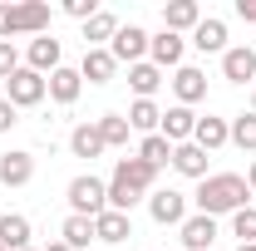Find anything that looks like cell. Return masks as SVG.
<instances>
[{
  "label": "cell",
  "instance_id": "4fadbf2b",
  "mask_svg": "<svg viewBox=\"0 0 256 251\" xmlns=\"http://www.w3.org/2000/svg\"><path fill=\"white\" fill-rule=\"evenodd\" d=\"M30 178H34V153H25V148L0 153V188H25Z\"/></svg>",
  "mask_w": 256,
  "mask_h": 251
},
{
  "label": "cell",
  "instance_id": "60d3db41",
  "mask_svg": "<svg viewBox=\"0 0 256 251\" xmlns=\"http://www.w3.org/2000/svg\"><path fill=\"white\" fill-rule=\"evenodd\" d=\"M30 251H34V246H30Z\"/></svg>",
  "mask_w": 256,
  "mask_h": 251
},
{
  "label": "cell",
  "instance_id": "9a60e30c",
  "mask_svg": "<svg viewBox=\"0 0 256 251\" xmlns=\"http://www.w3.org/2000/svg\"><path fill=\"white\" fill-rule=\"evenodd\" d=\"M162 138L178 148V143H192V133H197V114L192 108H182V104H172V108H162Z\"/></svg>",
  "mask_w": 256,
  "mask_h": 251
},
{
  "label": "cell",
  "instance_id": "603a6c76",
  "mask_svg": "<svg viewBox=\"0 0 256 251\" xmlns=\"http://www.w3.org/2000/svg\"><path fill=\"white\" fill-rule=\"evenodd\" d=\"M124 118H128V128H133V133H143V138H148V133H158V128H162V108L153 104V98H133Z\"/></svg>",
  "mask_w": 256,
  "mask_h": 251
},
{
  "label": "cell",
  "instance_id": "52a82bcc",
  "mask_svg": "<svg viewBox=\"0 0 256 251\" xmlns=\"http://www.w3.org/2000/svg\"><path fill=\"white\" fill-rule=\"evenodd\" d=\"M108 54H114L118 64H143L148 60V30H143V25H118Z\"/></svg>",
  "mask_w": 256,
  "mask_h": 251
},
{
  "label": "cell",
  "instance_id": "277c9868",
  "mask_svg": "<svg viewBox=\"0 0 256 251\" xmlns=\"http://www.w3.org/2000/svg\"><path fill=\"white\" fill-rule=\"evenodd\" d=\"M5 98L15 104V108H34V104H44L50 98V84H44V74H34V69H15L10 79H5Z\"/></svg>",
  "mask_w": 256,
  "mask_h": 251
},
{
  "label": "cell",
  "instance_id": "f546056e",
  "mask_svg": "<svg viewBox=\"0 0 256 251\" xmlns=\"http://www.w3.org/2000/svg\"><path fill=\"white\" fill-rule=\"evenodd\" d=\"M232 143H236L242 153H256V114H252V108L232 118Z\"/></svg>",
  "mask_w": 256,
  "mask_h": 251
},
{
  "label": "cell",
  "instance_id": "d590c367",
  "mask_svg": "<svg viewBox=\"0 0 256 251\" xmlns=\"http://www.w3.org/2000/svg\"><path fill=\"white\" fill-rule=\"evenodd\" d=\"M246 188H252V197H256V158L246 162Z\"/></svg>",
  "mask_w": 256,
  "mask_h": 251
},
{
  "label": "cell",
  "instance_id": "836d02e7",
  "mask_svg": "<svg viewBox=\"0 0 256 251\" xmlns=\"http://www.w3.org/2000/svg\"><path fill=\"white\" fill-rule=\"evenodd\" d=\"M15 124H20V108H15L10 98H0V133H10Z\"/></svg>",
  "mask_w": 256,
  "mask_h": 251
},
{
  "label": "cell",
  "instance_id": "d4e9b609",
  "mask_svg": "<svg viewBox=\"0 0 256 251\" xmlns=\"http://www.w3.org/2000/svg\"><path fill=\"white\" fill-rule=\"evenodd\" d=\"M69 153H74V158H104V153H108L98 124H74V133H69Z\"/></svg>",
  "mask_w": 256,
  "mask_h": 251
},
{
  "label": "cell",
  "instance_id": "cb8c5ba5",
  "mask_svg": "<svg viewBox=\"0 0 256 251\" xmlns=\"http://www.w3.org/2000/svg\"><path fill=\"white\" fill-rule=\"evenodd\" d=\"M114 34H118V15L98 10L94 20H84V50H108V44H114Z\"/></svg>",
  "mask_w": 256,
  "mask_h": 251
},
{
  "label": "cell",
  "instance_id": "44dd1931",
  "mask_svg": "<svg viewBox=\"0 0 256 251\" xmlns=\"http://www.w3.org/2000/svg\"><path fill=\"white\" fill-rule=\"evenodd\" d=\"M44 84H50V98H54V104H64V108L84 94V79H79V69H69V64H60V69H54Z\"/></svg>",
  "mask_w": 256,
  "mask_h": 251
},
{
  "label": "cell",
  "instance_id": "6da1fadb",
  "mask_svg": "<svg viewBox=\"0 0 256 251\" xmlns=\"http://www.w3.org/2000/svg\"><path fill=\"white\" fill-rule=\"evenodd\" d=\"M158 188V168H148L138 153H128L114 162L108 172V207L114 212H133L138 202H148V192Z\"/></svg>",
  "mask_w": 256,
  "mask_h": 251
},
{
  "label": "cell",
  "instance_id": "7c38bea8",
  "mask_svg": "<svg viewBox=\"0 0 256 251\" xmlns=\"http://www.w3.org/2000/svg\"><path fill=\"white\" fill-rule=\"evenodd\" d=\"M197 25H202V5H197V0H168V5H162V30L192 34Z\"/></svg>",
  "mask_w": 256,
  "mask_h": 251
},
{
  "label": "cell",
  "instance_id": "ffe728a7",
  "mask_svg": "<svg viewBox=\"0 0 256 251\" xmlns=\"http://www.w3.org/2000/svg\"><path fill=\"white\" fill-rule=\"evenodd\" d=\"M114 74H118V60H114L108 50H84L79 79H89V84H114Z\"/></svg>",
  "mask_w": 256,
  "mask_h": 251
},
{
  "label": "cell",
  "instance_id": "ab89813d",
  "mask_svg": "<svg viewBox=\"0 0 256 251\" xmlns=\"http://www.w3.org/2000/svg\"><path fill=\"white\" fill-rule=\"evenodd\" d=\"M0 251H5V246H0Z\"/></svg>",
  "mask_w": 256,
  "mask_h": 251
},
{
  "label": "cell",
  "instance_id": "74e56055",
  "mask_svg": "<svg viewBox=\"0 0 256 251\" xmlns=\"http://www.w3.org/2000/svg\"><path fill=\"white\" fill-rule=\"evenodd\" d=\"M252 114H256V84H252Z\"/></svg>",
  "mask_w": 256,
  "mask_h": 251
},
{
  "label": "cell",
  "instance_id": "f1b7e54d",
  "mask_svg": "<svg viewBox=\"0 0 256 251\" xmlns=\"http://www.w3.org/2000/svg\"><path fill=\"white\" fill-rule=\"evenodd\" d=\"M138 158H143V162H148V168H168V162H172V143H168V138H162V133H148V138H143V143H138Z\"/></svg>",
  "mask_w": 256,
  "mask_h": 251
},
{
  "label": "cell",
  "instance_id": "7402d4cb",
  "mask_svg": "<svg viewBox=\"0 0 256 251\" xmlns=\"http://www.w3.org/2000/svg\"><path fill=\"white\" fill-rule=\"evenodd\" d=\"M207 158H212V153H202L197 143H178V148H172V172L202 182V178H207Z\"/></svg>",
  "mask_w": 256,
  "mask_h": 251
},
{
  "label": "cell",
  "instance_id": "4dcf8cb0",
  "mask_svg": "<svg viewBox=\"0 0 256 251\" xmlns=\"http://www.w3.org/2000/svg\"><path fill=\"white\" fill-rule=\"evenodd\" d=\"M232 236H236V246H256V207L252 202L242 212H232Z\"/></svg>",
  "mask_w": 256,
  "mask_h": 251
},
{
  "label": "cell",
  "instance_id": "d6a6232c",
  "mask_svg": "<svg viewBox=\"0 0 256 251\" xmlns=\"http://www.w3.org/2000/svg\"><path fill=\"white\" fill-rule=\"evenodd\" d=\"M15 69H20V54H15V44L5 40V44H0V79H10Z\"/></svg>",
  "mask_w": 256,
  "mask_h": 251
},
{
  "label": "cell",
  "instance_id": "5b68a950",
  "mask_svg": "<svg viewBox=\"0 0 256 251\" xmlns=\"http://www.w3.org/2000/svg\"><path fill=\"white\" fill-rule=\"evenodd\" d=\"M148 217L158 222V226H182V222H188V192L153 188L148 192Z\"/></svg>",
  "mask_w": 256,
  "mask_h": 251
},
{
  "label": "cell",
  "instance_id": "3957f363",
  "mask_svg": "<svg viewBox=\"0 0 256 251\" xmlns=\"http://www.w3.org/2000/svg\"><path fill=\"white\" fill-rule=\"evenodd\" d=\"M64 202H69L74 217H98V212H108V182L94 178V172H79V178L64 188Z\"/></svg>",
  "mask_w": 256,
  "mask_h": 251
},
{
  "label": "cell",
  "instance_id": "7a4b0ae2",
  "mask_svg": "<svg viewBox=\"0 0 256 251\" xmlns=\"http://www.w3.org/2000/svg\"><path fill=\"white\" fill-rule=\"evenodd\" d=\"M246 197H252V188H246L242 172H207L197 182V192H192V202H197L202 217H232V212L246 207Z\"/></svg>",
  "mask_w": 256,
  "mask_h": 251
},
{
  "label": "cell",
  "instance_id": "5bb4252c",
  "mask_svg": "<svg viewBox=\"0 0 256 251\" xmlns=\"http://www.w3.org/2000/svg\"><path fill=\"white\" fill-rule=\"evenodd\" d=\"M10 20H15V34H50V5L44 0H25V5H15L10 10Z\"/></svg>",
  "mask_w": 256,
  "mask_h": 251
},
{
  "label": "cell",
  "instance_id": "8fae6325",
  "mask_svg": "<svg viewBox=\"0 0 256 251\" xmlns=\"http://www.w3.org/2000/svg\"><path fill=\"white\" fill-rule=\"evenodd\" d=\"M172 94H178V104L182 108H192V104H202L207 98V74L197 69V64H182V69H172Z\"/></svg>",
  "mask_w": 256,
  "mask_h": 251
},
{
  "label": "cell",
  "instance_id": "8992f818",
  "mask_svg": "<svg viewBox=\"0 0 256 251\" xmlns=\"http://www.w3.org/2000/svg\"><path fill=\"white\" fill-rule=\"evenodd\" d=\"M182 54H188V40L182 34H172V30L148 34V64H158L162 74L168 69H182Z\"/></svg>",
  "mask_w": 256,
  "mask_h": 251
},
{
  "label": "cell",
  "instance_id": "f35d334b",
  "mask_svg": "<svg viewBox=\"0 0 256 251\" xmlns=\"http://www.w3.org/2000/svg\"><path fill=\"white\" fill-rule=\"evenodd\" d=\"M236 251H256V246H236Z\"/></svg>",
  "mask_w": 256,
  "mask_h": 251
},
{
  "label": "cell",
  "instance_id": "30bf717a",
  "mask_svg": "<svg viewBox=\"0 0 256 251\" xmlns=\"http://www.w3.org/2000/svg\"><path fill=\"white\" fill-rule=\"evenodd\" d=\"M178 236H182V246H188V251H212V242L222 236V226H217V217L188 212V222L178 226Z\"/></svg>",
  "mask_w": 256,
  "mask_h": 251
},
{
  "label": "cell",
  "instance_id": "ba28073f",
  "mask_svg": "<svg viewBox=\"0 0 256 251\" xmlns=\"http://www.w3.org/2000/svg\"><path fill=\"white\" fill-rule=\"evenodd\" d=\"M60 64H64L60 40H54V34H34V40H30V50H25V69H34V74H44V79H50Z\"/></svg>",
  "mask_w": 256,
  "mask_h": 251
},
{
  "label": "cell",
  "instance_id": "d6986e66",
  "mask_svg": "<svg viewBox=\"0 0 256 251\" xmlns=\"http://www.w3.org/2000/svg\"><path fill=\"white\" fill-rule=\"evenodd\" d=\"M188 44H197L202 54H226V20H217V15H202V25L192 30Z\"/></svg>",
  "mask_w": 256,
  "mask_h": 251
},
{
  "label": "cell",
  "instance_id": "e0dca14e",
  "mask_svg": "<svg viewBox=\"0 0 256 251\" xmlns=\"http://www.w3.org/2000/svg\"><path fill=\"white\" fill-rule=\"evenodd\" d=\"M192 143L202 148V153H217L232 143V118H217V114H207V118H197V133H192Z\"/></svg>",
  "mask_w": 256,
  "mask_h": 251
},
{
  "label": "cell",
  "instance_id": "83f0119b",
  "mask_svg": "<svg viewBox=\"0 0 256 251\" xmlns=\"http://www.w3.org/2000/svg\"><path fill=\"white\" fill-rule=\"evenodd\" d=\"M98 133H104V148H128V138H133V128H128L124 114H104V118H94Z\"/></svg>",
  "mask_w": 256,
  "mask_h": 251
},
{
  "label": "cell",
  "instance_id": "1f68e13d",
  "mask_svg": "<svg viewBox=\"0 0 256 251\" xmlns=\"http://www.w3.org/2000/svg\"><path fill=\"white\" fill-rule=\"evenodd\" d=\"M64 15H69V20H94L98 5L94 0H64Z\"/></svg>",
  "mask_w": 256,
  "mask_h": 251
},
{
  "label": "cell",
  "instance_id": "ac0fdd59",
  "mask_svg": "<svg viewBox=\"0 0 256 251\" xmlns=\"http://www.w3.org/2000/svg\"><path fill=\"white\" fill-rule=\"evenodd\" d=\"M30 236H34V226L25 212H5L0 217V246L5 251H30Z\"/></svg>",
  "mask_w": 256,
  "mask_h": 251
},
{
  "label": "cell",
  "instance_id": "484cf974",
  "mask_svg": "<svg viewBox=\"0 0 256 251\" xmlns=\"http://www.w3.org/2000/svg\"><path fill=\"white\" fill-rule=\"evenodd\" d=\"M128 89H133L138 98H153L162 89V69H158V64H148V60H143V64H128Z\"/></svg>",
  "mask_w": 256,
  "mask_h": 251
},
{
  "label": "cell",
  "instance_id": "4316f807",
  "mask_svg": "<svg viewBox=\"0 0 256 251\" xmlns=\"http://www.w3.org/2000/svg\"><path fill=\"white\" fill-rule=\"evenodd\" d=\"M60 242H64L69 251H84L89 242H94V217H74V212H69L64 226H60Z\"/></svg>",
  "mask_w": 256,
  "mask_h": 251
},
{
  "label": "cell",
  "instance_id": "9c48e42d",
  "mask_svg": "<svg viewBox=\"0 0 256 251\" xmlns=\"http://www.w3.org/2000/svg\"><path fill=\"white\" fill-rule=\"evenodd\" d=\"M222 79H226V84H256V50H252V44H226Z\"/></svg>",
  "mask_w": 256,
  "mask_h": 251
},
{
  "label": "cell",
  "instance_id": "e575fe53",
  "mask_svg": "<svg viewBox=\"0 0 256 251\" xmlns=\"http://www.w3.org/2000/svg\"><path fill=\"white\" fill-rule=\"evenodd\" d=\"M236 15H242L246 25H256V0H236Z\"/></svg>",
  "mask_w": 256,
  "mask_h": 251
},
{
  "label": "cell",
  "instance_id": "2e32d148",
  "mask_svg": "<svg viewBox=\"0 0 256 251\" xmlns=\"http://www.w3.org/2000/svg\"><path fill=\"white\" fill-rule=\"evenodd\" d=\"M133 236V217L128 212H98L94 217V242H104V246H118V242H128Z\"/></svg>",
  "mask_w": 256,
  "mask_h": 251
},
{
  "label": "cell",
  "instance_id": "8d00e7d4",
  "mask_svg": "<svg viewBox=\"0 0 256 251\" xmlns=\"http://www.w3.org/2000/svg\"><path fill=\"white\" fill-rule=\"evenodd\" d=\"M44 251H69V246H64V242H50V246H44Z\"/></svg>",
  "mask_w": 256,
  "mask_h": 251
}]
</instances>
